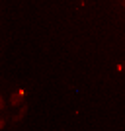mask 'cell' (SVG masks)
<instances>
[{
    "label": "cell",
    "instance_id": "obj_1",
    "mask_svg": "<svg viewBox=\"0 0 125 131\" xmlns=\"http://www.w3.org/2000/svg\"><path fill=\"white\" fill-rule=\"evenodd\" d=\"M24 94H26V90L24 88H20L18 92H14L10 96V106H16V108H20V106L24 104Z\"/></svg>",
    "mask_w": 125,
    "mask_h": 131
},
{
    "label": "cell",
    "instance_id": "obj_2",
    "mask_svg": "<svg viewBox=\"0 0 125 131\" xmlns=\"http://www.w3.org/2000/svg\"><path fill=\"white\" fill-rule=\"evenodd\" d=\"M26 114H27V106H26V104H22V106H20V112H18V114L14 115L12 119H14V121H22L24 117H26Z\"/></svg>",
    "mask_w": 125,
    "mask_h": 131
},
{
    "label": "cell",
    "instance_id": "obj_3",
    "mask_svg": "<svg viewBox=\"0 0 125 131\" xmlns=\"http://www.w3.org/2000/svg\"><path fill=\"white\" fill-rule=\"evenodd\" d=\"M6 119H8V114H6V110H2V119H0V127H6Z\"/></svg>",
    "mask_w": 125,
    "mask_h": 131
},
{
    "label": "cell",
    "instance_id": "obj_4",
    "mask_svg": "<svg viewBox=\"0 0 125 131\" xmlns=\"http://www.w3.org/2000/svg\"><path fill=\"white\" fill-rule=\"evenodd\" d=\"M6 106H8V104H6V102H4V100H2V98H0V110H6Z\"/></svg>",
    "mask_w": 125,
    "mask_h": 131
},
{
    "label": "cell",
    "instance_id": "obj_5",
    "mask_svg": "<svg viewBox=\"0 0 125 131\" xmlns=\"http://www.w3.org/2000/svg\"><path fill=\"white\" fill-rule=\"evenodd\" d=\"M121 4H123V6H125V0H123V2H121Z\"/></svg>",
    "mask_w": 125,
    "mask_h": 131
}]
</instances>
